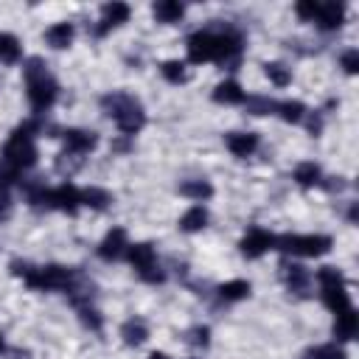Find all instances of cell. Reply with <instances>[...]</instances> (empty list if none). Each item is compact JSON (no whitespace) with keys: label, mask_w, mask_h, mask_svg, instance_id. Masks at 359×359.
<instances>
[{"label":"cell","mask_w":359,"mask_h":359,"mask_svg":"<svg viewBox=\"0 0 359 359\" xmlns=\"http://www.w3.org/2000/svg\"><path fill=\"white\" fill-rule=\"evenodd\" d=\"M317 281H320V286H342V284H345V278H342L334 267H320Z\"/></svg>","instance_id":"obj_34"},{"label":"cell","mask_w":359,"mask_h":359,"mask_svg":"<svg viewBox=\"0 0 359 359\" xmlns=\"http://www.w3.org/2000/svg\"><path fill=\"white\" fill-rule=\"evenodd\" d=\"M163 76H166V82H171V85H183L186 79H189V73H186V65L183 62H177V59H168V62H163Z\"/></svg>","instance_id":"obj_27"},{"label":"cell","mask_w":359,"mask_h":359,"mask_svg":"<svg viewBox=\"0 0 359 359\" xmlns=\"http://www.w3.org/2000/svg\"><path fill=\"white\" fill-rule=\"evenodd\" d=\"M0 351H3V337H0Z\"/></svg>","instance_id":"obj_43"},{"label":"cell","mask_w":359,"mask_h":359,"mask_svg":"<svg viewBox=\"0 0 359 359\" xmlns=\"http://www.w3.org/2000/svg\"><path fill=\"white\" fill-rule=\"evenodd\" d=\"M214 101L217 104H242L244 101V93H242V87L236 82H222L214 90Z\"/></svg>","instance_id":"obj_22"},{"label":"cell","mask_w":359,"mask_h":359,"mask_svg":"<svg viewBox=\"0 0 359 359\" xmlns=\"http://www.w3.org/2000/svg\"><path fill=\"white\" fill-rule=\"evenodd\" d=\"M214 54H217V34L197 31V34L189 40V59H191L194 65L214 62Z\"/></svg>","instance_id":"obj_6"},{"label":"cell","mask_w":359,"mask_h":359,"mask_svg":"<svg viewBox=\"0 0 359 359\" xmlns=\"http://www.w3.org/2000/svg\"><path fill=\"white\" fill-rule=\"evenodd\" d=\"M62 138H65L68 152H73V154H87L98 143L96 132H85V129H65Z\"/></svg>","instance_id":"obj_10"},{"label":"cell","mask_w":359,"mask_h":359,"mask_svg":"<svg viewBox=\"0 0 359 359\" xmlns=\"http://www.w3.org/2000/svg\"><path fill=\"white\" fill-rule=\"evenodd\" d=\"M295 12H298V17H300V20H317V15H320V3H314V0H300V3L295 6Z\"/></svg>","instance_id":"obj_36"},{"label":"cell","mask_w":359,"mask_h":359,"mask_svg":"<svg viewBox=\"0 0 359 359\" xmlns=\"http://www.w3.org/2000/svg\"><path fill=\"white\" fill-rule=\"evenodd\" d=\"M26 82H29V101L37 112L48 110L54 101H57V82L48 76L43 59H29L26 65Z\"/></svg>","instance_id":"obj_4"},{"label":"cell","mask_w":359,"mask_h":359,"mask_svg":"<svg viewBox=\"0 0 359 359\" xmlns=\"http://www.w3.org/2000/svg\"><path fill=\"white\" fill-rule=\"evenodd\" d=\"M126 258L132 261V267H135L138 272H143V270L154 267V247H152L149 242H143V244H129V247H126Z\"/></svg>","instance_id":"obj_13"},{"label":"cell","mask_w":359,"mask_h":359,"mask_svg":"<svg viewBox=\"0 0 359 359\" xmlns=\"http://www.w3.org/2000/svg\"><path fill=\"white\" fill-rule=\"evenodd\" d=\"M264 73H267V79H270L275 87H286V85L292 82L289 71H286L284 65H278V62H270V65H264Z\"/></svg>","instance_id":"obj_29"},{"label":"cell","mask_w":359,"mask_h":359,"mask_svg":"<svg viewBox=\"0 0 359 359\" xmlns=\"http://www.w3.org/2000/svg\"><path fill=\"white\" fill-rule=\"evenodd\" d=\"M356 331H359V317H356L353 306H351L348 312L337 314V323H334V334H337L339 339H353V337H356Z\"/></svg>","instance_id":"obj_17"},{"label":"cell","mask_w":359,"mask_h":359,"mask_svg":"<svg viewBox=\"0 0 359 359\" xmlns=\"http://www.w3.org/2000/svg\"><path fill=\"white\" fill-rule=\"evenodd\" d=\"M339 65L345 68V73H356V71H359V51H353V48L345 51L342 59H339Z\"/></svg>","instance_id":"obj_38"},{"label":"cell","mask_w":359,"mask_h":359,"mask_svg":"<svg viewBox=\"0 0 359 359\" xmlns=\"http://www.w3.org/2000/svg\"><path fill=\"white\" fill-rule=\"evenodd\" d=\"M149 359H168V356H166V353H157V351H154V353H152Z\"/></svg>","instance_id":"obj_42"},{"label":"cell","mask_w":359,"mask_h":359,"mask_svg":"<svg viewBox=\"0 0 359 359\" xmlns=\"http://www.w3.org/2000/svg\"><path fill=\"white\" fill-rule=\"evenodd\" d=\"M9 217H12V200H9V194H0V222Z\"/></svg>","instance_id":"obj_40"},{"label":"cell","mask_w":359,"mask_h":359,"mask_svg":"<svg viewBox=\"0 0 359 359\" xmlns=\"http://www.w3.org/2000/svg\"><path fill=\"white\" fill-rule=\"evenodd\" d=\"M121 337H124V342H126V345H143V342H146V337H149V328H146V323H143V320L132 317V320H126V323L121 325Z\"/></svg>","instance_id":"obj_19"},{"label":"cell","mask_w":359,"mask_h":359,"mask_svg":"<svg viewBox=\"0 0 359 359\" xmlns=\"http://www.w3.org/2000/svg\"><path fill=\"white\" fill-rule=\"evenodd\" d=\"M244 107H247V112H253V115H267V112H272L278 104L270 101V98H261V96H250V98L244 101Z\"/></svg>","instance_id":"obj_32"},{"label":"cell","mask_w":359,"mask_h":359,"mask_svg":"<svg viewBox=\"0 0 359 359\" xmlns=\"http://www.w3.org/2000/svg\"><path fill=\"white\" fill-rule=\"evenodd\" d=\"M242 253L247 256V258H258V256H264L270 247H275V236L272 233H267V230H261V228H256V230H250L244 239H242Z\"/></svg>","instance_id":"obj_7"},{"label":"cell","mask_w":359,"mask_h":359,"mask_svg":"<svg viewBox=\"0 0 359 359\" xmlns=\"http://www.w3.org/2000/svg\"><path fill=\"white\" fill-rule=\"evenodd\" d=\"M228 149L236 157H250L258 149V135H253V132H233V135H228Z\"/></svg>","instance_id":"obj_11"},{"label":"cell","mask_w":359,"mask_h":359,"mask_svg":"<svg viewBox=\"0 0 359 359\" xmlns=\"http://www.w3.org/2000/svg\"><path fill=\"white\" fill-rule=\"evenodd\" d=\"M275 110H278V112H281V118H284V121H289V124H298V121L303 118V112H306V107H303L300 101H281Z\"/></svg>","instance_id":"obj_30"},{"label":"cell","mask_w":359,"mask_h":359,"mask_svg":"<svg viewBox=\"0 0 359 359\" xmlns=\"http://www.w3.org/2000/svg\"><path fill=\"white\" fill-rule=\"evenodd\" d=\"M309 359H345V351H342L339 345L328 342V345H317V348H312V351H309Z\"/></svg>","instance_id":"obj_31"},{"label":"cell","mask_w":359,"mask_h":359,"mask_svg":"<svg viewBox=\"0 0 359 359\" xmlns=\"http://www.w3.org/2000/svg\"><path fill=\"white\" fill-rule=\"evenodd\" d=\"M126 230L124 228H112L107 236H104V242L98 244V256L104 258V261H118L124 253H126Z\"/></svg>","instance_id":"obj_8"},{"label":"cell","mask_w":359,"mask_h":359,"mask_svg":"<svg viewBox=\"0 0 359 359\" xmlns=\"http://www.w3.org/2000/svg\"><path fill=\"white\" fill-rule=\"evenodd\" d=\"M17 177H20V171H17V168H12L9 163L0 160V194H6V189L17 183Z\"/></svg>","instance_id":"obj_33"},{"label":"cell","mask_w":359,"mask_h":359,"mask_svg":"<svg viewBox=\"0 0 359 359\" xmlns=\"http://www.w3.org/2000/svg\"><path fill=\"white\" fill-rule=\"evenodd\" d=\"M45 126H43V121H26V124H20L15 132H12V138L6 140V146H3V163H9L12 168H17V171H23V168H31L34 163H37V146H34V132H43Z\"/></svg>","instance_id":"obj_1"},{"label":"cell","mask_w":359,"mask_h":359,"mask_svg":"<svg viewBox=\"0 0 359 359\" xmlns=\"http://www.w3.org/2000/svg\"><path fill=\"white\" fill-rule=\"evenodd\" d=\"M79 205H82V191L76 186L65 183V186H59V189L51 191V208H59L65 214H76Z\"/></svg>","instance_id":"obj_9"},{"label":"cell","mask_w":359,"mask_h":359,"mask_svg":"<svg viewBox=\"0 0 359 359\" xmlns=\"http://www.w3.org/2000/svg\"><path fill=\"white\" fill-rule=\"evenodd\" d=\"M295 183L303 186V189L317 186V183H320V168H317L314 163H300V166L295 168Z\"/></svg>","instance_id":"obj_24"},{"label":"cell","mask_w":359,"mask_h":359,"mask_svg":"<svg viewBox=\"0 0 359 359\" xmlns=\"http://www.w3.org/2000/svg\"><path fill=\"white\" fill-rule=\"evenodd\" d=\"M12 272L20 275L31 289H68L73 284V270L48 264V267H31L26 261H12Z\"/></svg>","instance_id":"obj_2"},{"label":"cell","mask_w":359,"mask_h":359,"mask_svg":"<svg viewBox=\"0 0 359 359\" xmlns=\"http://www.w3.org/2000/svg\"><path fill=\"white\" fill-rule=\"evenodd\" d=\"M219 295L225 300H242V298L250 295V284L247 281H228V284L219 286Z\"/></svg>","instance_id":"obj_28"},{"label":"cell","mask_w":359,"mask_h":359,"mask_svg":"<svg viewBox=\"0 0 359 359\" xmlns=\"http://www.w3.org/2000/svg\"><path fill=\"white\" fill-rule=\"evenodd\" d=\"M342 17H345V6H342V3H320L317 26L328 31V29H337V26H342Z\"/></svg>","instance_id":"obj_16"},{"label":"cell","mask_w":359,"mask_h":359,"mask_svg":"<svg viewBox=\"0 0 359 359\" xmlns=\"http://www.w3.org/2000/svg\"><path fill=\"white\" fill-rule=\"evenodd\" d=\"M208 225V211L203 205H194L191 211L183 214V219H180V230H186V233H197Z\"/></svg>","instance_id":"obj_20"},{"label":"cell","mask_w":359,"mask_h":359,"mask_svg":"<svg viewBox=\"0 0 359 359\" xmlns=\"http://www.w3.org/2000/svg\"><path fill=\"white\" fill-rule=\"evenodd\" d=\"M17 59H20V43H17V37L0 34V62L12 65V62H17Z\"/></svg>","instance_id":"obj_26"},{"label":"cell","mask_w":359,"mask_h":359,"mask_svg":"<svg viewBox=\"0 0 359 359\" xmlns=\"http://www.w3.org/2000/svg\"><path fill=\"white\" fill-rule=\"evenodd\" d=\"M189 342H191V345H203V348H205V345L211 342V331H208L205 325H197V328H191V331H189Z\"/></svg>","instance_id":"obj_37"},{"label":"cell","mask_w":359,"mask_h":359,"mask_svg":"<svg viewBox=\"0 0 359 359\" xmlns=\"http://www.w3.org/2000/svg\"><path fill=\"white\" fill-rule=\"evenodd\" d=\"M112 200H110V194L104 191V189H85L82 191V205H87V208H93V211H104L107 205H110Z\"/></svg>","instance_id":"obj_25"},{"label":"cell","mask_w":359,"mask_h":359,"mask_svg":"<svg viewBox=\"0 0 359 359\" xmlns=\"http://www.w3.org/2000/svg\"><path fill=\"white\" fill-rule=\"evenodd\" d=\"M180 194H183V197H191V200H197V203H203V200L214 197V186L205 183V180H189V183L180 186Z\"/></svg>","instance_id":"obj_23"},{"label":"cell","mask_w":359,"mask_h":359,"mask_svg":"<svg viewBox=\"0 0 359 359\" xmlns=\"http://www.w3.org/2000/svg\"><path fill=\"white\" fill-rule=\"evenodd\" d=\"M138 275H140L146 284H163V278H166V275L160 272V267H157V264H154V267H149V270H143V272H138Z\"/></svg>","instance_id":"obj_39"},{"label":"cell","mask_w":359,"mask_h":359,"mask_svg":"<svg viewBox=\"0 0 359 359\" xmlns=\"http://www.w3.org/2000/svg\"><path fill=\"white\" fill-rule=\"evenodd\" d=\"M183 15H186L183 3H174V0H160V3H154V17L160 23H177Z\"/></svg>","instance_id":"obj_21"},{"label":"cell","mask_w":359,"mask_h":359,"mask_svg":"<svg viewBox=\"0 0 359 359\" xmlns=\"http://www.w3.org/2000/svg\"><path fill=\"white\" fill-rule=\"evenodd\" d=\"M281 275H284V281H286V286L292 292H306V286H309L306 267H300V264H281Z\"/></svg>","instance_id":"obj_15"},{"label":"cell","mask_w":359,"mask_h":359,"mask_svg":"<svg viewBox=\"0 0 359 359\" xmlns=\"http://www.w3.org/2000/svg\"><path fill=\"white\" fill-rule=\"evenodd\" d=\"M309 129H312V135H320V129H323V121H320V118H312V121H309Z\"/></svg>","instance_id":"obj_41"},{"label":"cell","mask_w":359,"mask_h":359,"mask_svg":"<svg viewBox=\"0 0 359 359\" xmlns=\"http://www.w3.org/2000/svg\"><path fill=\"white\" fill-rule=\"evenodd\" d=\"M101 104H104V110L115 118V124H118V129H121L124 135H135V132L143 129L146 112H143V107H140L132 96H126V93H112V96H104Z\"/></svg>","instance_id":"obj_3"},{"label":"cell","mask_w":359,"mask_h":359,"mask_svg":"<svg viewBox=\"0 0 359 359\" xmlns=\"http://www.w3.org/2000/svg\"><path fill=\"white\" fill-rule=\"evenodd\" d=\"M323 303L334 312V314H342L351 309V298L345 292V284L342 286H323Z\"/></svg>","instance_id":"obj_14"},{"label":"cell","mask_w":359,"mask_h":359,"mask_svg":"<svg viewBox=\"0 0 359 359\" xmlns=\"http://www.w3.org/2000/svg\"><path fill=\"white\" fill-rule=\"evenodd\" d=\"M101 29H98V34H104L107 29H112V26H121V23H126L129 20V6L126 3H104L101 6Z\"/></svg>","instance_id":"obj_12"},{"label":"cell","mask_w":359,"mask_h":359,"mask_svg":"<svg viewBox=\"0 0 359 359\" xmlns=\"http://www.w3.org/2000/svg\"><path fill=\"white\" fill-rule=\"evenodd\" d=\"M275 247L289 253V256H306V258H317V256H325L331 250V239L328 236H278L275 239Z\"/></svg>","instance_id":"obj_5"},{"label":"cell","mask_w":359,"mask_h":359,"mask_svg":"<svg viewBox=\"0 0 359 359\" xmlns=\"http://www.w3.org/2000/svg\"><path fill=\"white\" fill-rule=\"evenodd\" d=\"M73 34H76L73 23H57V26H51V29H48L45 40H48V45H51V48H68V45L73 43Z\"/></svg>","instance_id":"obj_18"},{"label":"cell","mask_w":359,"mask_h":359,"mask_svg":"<svg viewBox=\"0 0 359 359\" xmlns=\"http://www.w3.org/2000/svg\"><path fill=\"white\" fill-rule=\"evenodd\" d=\"M79 317H82V323H85L87 328L101 331V314H98L93 306H79Z\"/></svg>","instance_id":"obj_35"}]
</instances>
